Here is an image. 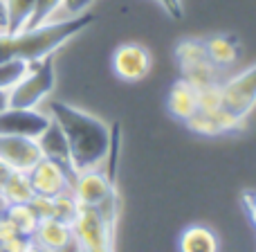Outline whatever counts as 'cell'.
Masks as SVG:
<instances>
[{
	"instance_id": "obj_1",
	"label": "cell",
	"mask_w": 256,
	"mask_h": 252,
	"mask_svg": "<svg viewBox=\"0 0 256 252\" xmlns=\"http://www.w3.org/2000/svg\"><path fill=\"white\" fill-rule=\"evenodd\" d=\"M48 113L66 135L76 173L106 164L112 146V124L63 102H52Z\"/></svg>"
},
{
	"instance_id": "obj_2",
	"label": "cell",
	"mask_w": 256,
	"mask_h": 252,
	"mask_svg": "<svg viewBox=\"0 0 256 252\" xmlns=\"http://www.w3.org/2000/svg\"><path fill=\"white\" fill-rule=\"evenodd\" d=\"M92 14H81L72 18H54L43 25L27 27L18 34L0 36V61L18 59L25 63H36L45 57H54L58 48L74 39L92 23Z\"/></svg>"
},
{
	"instance_id": "obj_3",
	"label": "cell",
	"mask_w": 256,
	"mask_h": 252,
	"mask_svg": "<svg viewBox=\"0 0 256 252\" xmlns=\"http://www.w3.org/2000/svg\"><path fill=\"white\" fill-rule=\"evenodd\" d=\"M56 86L54 57H45L36 63H30L27 72L7 90L9 108H38L52 95Z\"/></svg>"
},
{
	"instance_id": "obj_4",
	"label": "cell",
	"mask_w": 256,
	"mask_h": 252,
	"mask_svg": "<svg viewBox=\"0 0 256 252\" xmlns=\"http://www.w3.org/2000/svg\"><path fill=\"white\" fill-rule=\"evenodd\" d=\"M115 230L92 207H81L72 221L76 252H115Z\"/></svg>"
},
{
	"instance_id": "obj_5",
	"label": "cell",
	"mask_w": 256,
	"mask_h": 252,
	"mask_svg": "<svg viewBox=\"0 0 256 252\" xmlns=\"http://www.w3.org/2000/svg\"><path fill=\"white\" fill-rule=\"evenodd\" d=\"M176 61L182 72V79L194 84L196 88L212 81H220V70L209 61L204 39H184L176 45Z\"/></svg>"
},
{
	"instance_id": "obj_6",
	"label": "cell",
	"mask_w": 256,
	"mask_h": 252,
	"mask_svg": "<svg viewBox=\"0 0 256 252\" xmlns=\"http://www.w3.org/2000/svg\"><path fill=\"white\" fill-rule=\"evenodd\" d=\"M72 194L79 200L81 207H97L99 203L108 198L112 191H117L115 173L106 171V167L79 171L72 180Z\"/></svg>"
},
{
	"instance_id": "obj_7",
	"label": "cell",
	"mask_w": 256,
	"mask_h": 252,
	"mask_svg": "<svg viewBox=\"0 0 256 252\" xmlns=\"http://www.w3.org/2000/svg\"><path fill=\"white\" fill-rule=\"evenodd\" d=\"M222 102L236 115L248 117L256 106V63L248 70L230 77L227 81H220Z\"/></svg>"
},
{
	"instance_id": "obj_8",
	"label": "cell",
	"mask_w": 256,
	"mask_h": 252,
	"mask_svg": "<svg viewBox=\"0 0 256 252\" xmlns=\"http://www.w3.org/2000/svg\"><path fill=\"white\" fill-rule=\"evenodd\" d=\"M52 122L50 113L38 108H2L0 111V135H18V137H36Z\"/></svg>"
},
{
	"instance_id": "obj_9",
	"label": "cell",
	"mask_w": 256,
	"mask_h": 252,
	"mask_svg": "<svg viewBox=\"0 0 256 252\" xmlns=\"http://www.w3.org/2000/svg\"><path fill=\"white\" fill-rule=\"evenodd\" d=\"M153 68V57L140 43H122L112 52V72L126 84L142 81Z\"/></svg>"
},
{
	"instance_id": "obj_10",
	"label": "cell",
	"mask_w": 256,
	"mask_h": 252,
	"mask_svg": "<svg viewBox=\"0 0 256 252\" xmlns=\"http://www.w3.org/2000/svg\"><path fill=\"white\" fill-rule=\"evenodd\" d=\"M27 176H30L34 194L38 196H58L70 189L72 180H74L72 173H68L61 164H56L54 160H48V158H40L27 171Z\"/></svg>"
},
{
	"instance_id": "obj_11",
	"label": "cell",
	"mask_w": 256,
	"mask_h": 252,
	"mask_svg": "<svg viewBox=\"0 0 256 252\" xmlns=\"http://www.w3.org/2000/svg\"><path fill=\"white\" fill-rule=\"evenodd\" d=\"M43 158L40 146L32 137L0 135V162L7 164L12 171H30Z\"/></svg>"
},
{
	"instance_id": "obj_12",
	"label": "cell",
	"mask_w": 256,
	"mask_h": 252,
	"mask_svg": "<svg viewBox=\"0 0 256 252\" xmlns=\"http://www.w3.org/2000/svg\"><path fill=\"white\" fill-rule=\"evenodd\" d=\"M32 241L48 252H70L76 248L72 225L61 218H40Z\"/></svg>"
},
{
	"instance_id": "obj_13",
	"label": "cell",
	"mask_w": 256,
	"mask_h": 252,
	"mask_svg": "<svg viewBox=\"0 0 256 252\" xmlns=\"http://www.w3.org/2000/svg\"><path fill=\"white\" fill-rule=\"evenodd\" d=\"M36 142H38V146H40V153H43V158L54 160V162L61 164V167L66 169L68 173L76 176L74 167H72V158H70V146H68L66 135H63L61 126H58L56 122H54V120L50 122L48 128H45V131L40 133L38 137H36Z\"/></svg>"
},
{
	"instance_id": "obj_14",
	"label": "cell",
	"mask_w": 256,
	"mask_h": 252,
	"mask_svg": "<svg viewBox=\"0 0 256 252\" xmlns=\"http://www.w3.org/2000/svg\"><path fill=\"white\" fill-rule=\"evenodd\" d=\"M166 106H168V113H171L178 122H186L198 111V88L180 77V79L171 86V90H168Z\"/></svg>"
},
{
	"instance_id": "obj_15",
	"label": "cell",
	"mask_w": 256,
	"mask_h": 252,
	"mask_svg": "<svg viewBox=\"0 0 256 252\" xmlns=\"http://www.w3.org/2000/svg\"><path fill=\"white\" fill-rule=\"evenodd\" d=\"M180 252H220L218 234L207 225H189L178 241Z\"/></svg>"
},
{
	"instance_id": "obj_16",
	"label": "cell",
	"mask_w": 256,
	"mask_h": 252,
	"mask_svg": "<svg viewBox=\"0 0 256 252\" xmlns=\"http://www.w3.org/2000/svg\"><path fill=\"white\" fill-rule=\"evenodd\" d=\"M204 50H207L209 61L218 70L234 66L236 59H238V41L230 34H216L204 39Z\"/></svg>"
},
{
	"instance_id": "obj_17",
	"label": "cell",
	"mask_w": 256,
	"mask_h": 252,
	"mask_svg": "<svg viewBox=\"0 0 256 252\" xmlns=\"http://www.w3.org/2000/svg\"><path fill=\"white\" fill-rule=\"evenodd\" d=\"M0 198H2L4 207L7 205H20L30 203L34 198V189H32L30 176L25 171H12L7 176V180L0 187Z\"/></svg>"
},
{
	"instance_id": "obj_18",
	"label": "cell",
	"mask_w": 256,
	"mask_h": 252,
	"mask_svg": "<svg viewBox=\"0 0 256 252\" xmlns=\"http://www.w3.org/2000/svg\"><path fill=\"white\" fill-rule=\"evenodd\" d=\"M2 7L7 18V34H18L30 27L36 0H2Z\"/></svg>"
},
{
	"instance_id": "obj_19",
	"label": "cell",
	"mask_w": 256,
	"mask_h": 252,
	"mask_svg": "<svg viewBox=\"0 0 256 252\" xmlns=\"http://www.w3.org/2000/svg\"><path fill=\"white\" fill-rule=\"evenodd\" d=\"M4 216L14 223V227L18 230V234L25 236V239H32L36 225H38L40 218L36 216V212L32 209L30 203H20V205H7L4 207Z\"/></svg>"
},
{
	"instance_id": "obj_20",
	"label": "cell",
	"mask_w": 256,
	"mask_h": 252,
	"mask_svg": "<svg viewBox=\"0 0 256 252\" xmlns=\"http://www.w3.org/2000/svg\"><path fill=\"white\" fill-rule=\"evenodd\" d=\"M222 106H225V102H222L220 81H212V84L200 86L198 88V111L214 115V113H218Z\"/></svg>"
},
{
	"instance_id": "obj_21",
	"label": "cell",
	"mask_w": 256,
	"mask_h": 252,
	"mask_svg": "<svg viewBox=\"0 0 256 252\" xmlns=\"http://www.w3.org/2000/svg\"><path fill=\"white\" fill-rule=\"evenodd\" d=\"M79 209H81V205H79V200L74 198L72 189L54 196V218H61V221H66V223L72 225V221L76 218Z\"/></svg>"
},
{
	"instance_id": "obj_22",
	"label": "cell",
	"mask_w": 256,
	"mask_h": 252,
	"mask_svg": "<svg viewBox=\"0 0 256 252\" xmlns=\"http://www.w3.org/2000/svg\"><path fill=\"white\" fill-rule=\"evenodd\" d=\"M186 128H189L191 133H196V135H204V137H216L220 135V128H218L216 120H214V115H209V113H202V111H196L194 115L189 117V120L184 122Z\"/></svg>"
},
{
	"instance_id": "obj_23",
	"label": "cell",
	"mask_w": 256,
	"mask_h": 252,
	"mask_svg": "<svg viewBox=\"0 0 256 252\" xmlns=\"http://www.w3.org/2000/svg\"><path fill=\"white\" fill-rule=\"evenodd\" d=\"M30 63L18 61V59H9V61H0V90L7 93L18 79L27 72Z\"/></svg>"
},
{
	"instance_id": "obj_24",
	"label": "cell",
	"mask_w": 256,
	"mask_h": 252,
	"mask_svg": "<svg viewBox=\"0 0 256 252\" xmlns=\"http://www.w3.org/2000/svg\"><path fill=\"white\" fill-rule=\"evenodd\" d=\"M63 0H36V9H34V16H32V23L30 27H36V25H43L48 21H54L61 9Z\"/></svg>"
},
{
	"instance_id": "obj_25",
	"label": "cell",
	"mask_w": 256,
	"mask_h": 252,
	"mask_svg": "<svg viewBox=\"0 0 256 252\" xmlns=\"http://www.w3.org/2000/svg\"><path fill=\"white\" fill-rule=\"evenodd\" d=\"M94 0H63L61 9H58L56 18H72V16H81L88 12V7Z\"/></svg>"
},
{
	"instance_id": "obj_26",
	"label": "cell",
	"mask_w": 256,
	"mask_h": 252,
	"mask_svg": "<svg viewBox=\"0 0 256 252\" xmlns=\"http://www.w3.org/2000/svg\"><path fill=\"white\" fill-rule=\"evenodd\" d=\"M32 209L36 212L38 218H54V196H38L34 194V198L30 200Z\"/></svg>"
},
{
	"instance_id": "obj_27",
	"label": "cell",
	"mask_w": 256,
	"mask_h": 252,
	"mask_svg": "<svg viewBox=\"0 0 256 252\" xmlns=\"http://www.w3.org/2000/svg\"><path fill=\"white\" fill-rule=\"evenodd\" d=\"M243 205H245V209H248V216H250V221H252V225L256 230V194L254 191H245L243 194Z\"/></svg>"
},
{
	"instance_id": "obj_28",
	"label": "cell",
	"mask_w": 256,
	"mask_h": 252,
	"mask_svg": "<svg viewBox=\"0 0 256 252\" xmlns=\"http://www.w3.org/2000/svg\"><path fill=\"white\" fill-rule=\"evenodd\" d=\"M9 173H12V169H9L7 164H2V162H0V187H2V182L7 180V176H9Z\"/></svg>"
},
{
	"instance_id": "obj_29",
	"label": "cell",
	"mask_w": 256,
	"mask_h": 252,
	"mask_svg": "<svg viewBox=\"0 0 256 252\" xmlns=\"http://www.w3.org/2000/svg\"><path fill=\"white\" fill-rule=\"evenodd\" d=\"M25 252H48V250H43L38 243H34V241L30 239V241H27V248H25Z\"/></svg>"
},
{
	"instance_id": "obj_30",
	"label": "cell",
	"mask_w": 256,
	"mask_h": 252,
	"mask_svg": "<svg viewBox=\"0 0 256 252\" xmlns=\"http://www.w3.org/2000/svg\"><path fill=\"white\" fill-rule=\"evenodd\" d=\"M2 108H7V93L0 90V111H2Z\"/></svg>"
},
{
	"instance_id": "obj_31",
	"label": "cell",
	"mask_w": 256,
	"mask_h": 252,
	"mask_svg": "<svg viewBox=\"0 0 256 252\" xmlns=\"http://www.w3.org/2000/svg\"><path fill=\"white\" fill-rule=\"evenodd\" d=\"M4 212V203H2V198H0V214Z\"/></svg>"
}]
</instances>
